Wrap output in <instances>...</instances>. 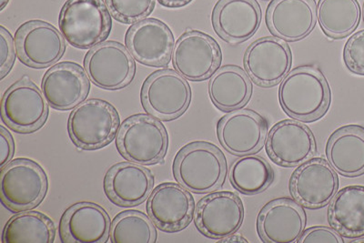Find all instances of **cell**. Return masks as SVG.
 Wrapping results in <instances>:
<instances>
[{
    "label": "cell",
    "mask_w": 364,
    "mask_h": 243,
    "mask_svg": "<svg viewBox=\"0 0 364 243\" xmlns=\"http://www.w3.org/2000/svg\"><path fill=\"white\" fill-rule=\"evenodd\" d=\"M267 151L276 163L294 167L313 156L316 144L306 126L295 121H284L277 123L269 131Z\"/></svg>",
    "instance_id": "ac0fdd59"
},
{
    "label": "cell",
    "mask_w": 364,
    "mask_h": 243,
    "mask_svg": "<svg viewBox=\"0 0 364 243\" xmlns=\"http://www.w3.org/2000/svg\"><path fill=\"white\" fill-rule=\"evenodd\" d=\"M117 147L127 160L139 165L164 161L168 135L161 123L151 117L136 115L126 119L117 137Z\"/></svg>",
    "instance_id": "277c9868"
},
{
    "label": "cell",
    "mask_w": 364,
    "mask_h": 243,
    "mask_svg": "<svg viewBox=\"0 0 364 243\" xmlns=\"http://www.w3.org/2000/svg\"><path fill=\"white\" fill-rule=\"evenodd\" d=\"M84 66L90 80L103 90L122 89L135 76V63L131 54L115 41L92 48L87 54Z\"/></svg>",
    "instance_id": "9c48e42d"
},
{
    "label": "cell",
    "mask_w": 364,
    "mask_h": 243,
    "mask_svg": "<svg viewBox=\"0 0 364 243\" xmlns=\"http://www.w3.org/2000/svg\"><path fill=\"white\" fill-rule=\"evenodd\" d=\"M48 102L43 92L28 77L12 85L3 96L1 115L9 128L31 134L47 121Z\"/></svg>",
    "instance_id": "ba28073f"
},
{
    "label": "cell",
    "mask_w": 364,
    "mask_h": 243,
    "mask_svg": "<svg viewBox=\"0 0 364 243\" xmlns=\"http://www.w3.org/2000/svg\"><path fill=\"white\" fill-rule=\"evenodd\" d=\"M151 171L134 162L114 165L107 173V195L119 206H136L147 199L154 187Z\"/></svg>",
    "instance_id": "cb8c5ba5"
},
{
    "label": "cell",
    "mask_w": 364,
    "mask_h": 243,
    "mask_svg": "<svg viewBox=\"0 0 364 243\" xmlns=\"http://www.w3.org/2000/svg\"><path fill=\"white\" fill-rule=\"evenodd\" d=\"M41 89L51 108L68 110L87 98L90 82L85 71L79 65L63 63L55 65L46 72Z\"/></svg>",
    "instance_id": "e0dca14e"
},
{
    "label": "cell",
    "mask_w": 364,
    "mask_h": 243,
    "mask_svg": "<svg viewBox=\"0 0 364 243\" xmlns=\"http://www.w3.org/2000/svg\"><path fill=\"white\" fill-rule=\"evenodd\" d=\"M173 171L178 183L185 189L195 193H210L225 180V158L215 146L193 142L178 152Z\"/></svg>",
    "instance_id": "3957f363"
},
{
    "label": "cell",
    "mask_w": 364,
    "mask_h": 243,
    "mask_svg": "<svg viewBox=\"0 0 364 243\" xmlns=\"http://www.w3.org/2000/svg\"><path fill=\"white\" fill-rule=\"evenodd\" d=\"M125 42L135 60L148 66H167L173 53L174 38L171 28L156 18L142 19L132 26Z\"/></svg>",
    "instance_id": "7c38bea8"
},
{
    "label": "cell",
    "mask_w": 364,
    "mask_h": 243,
    "mask_svg": "<svg viewBox=\"0 0 364 243\" xmlns=\"http://www.w3.org/2000/svg\"><path fill=\"white\" fill-rule=\"evenodd\" d=\"M279 99L289 116L311 122L326 112L331 94L326 80L320 71L302 67L284 77L279 87Z\"/></svg>",
    "instance_id": "6da1fadb"
},
{
    "label": "cell",
    "mask_w": 364,
    "mask_h": 243,
    "mask_svg": "<svg viewBox=\"0 0 364 243\" xmlns=\"http://www.w3.org/2000/svg\"><path fill=\"white\" fill-rule=\"evenodd\" d=\"M222 242H248L247 239L240 237L238 235H230L229 237H226L222 239Z\"/></svg>",
    "instance_id": "74e56055"
},
{
    "label": "cell",
    "mask_w": 364,
    "mask_h": 243,
    "mask_svg": "<svg viewBox=\"0 0 364 243\" xmlns=\"http://www.w3.org/2000/svg\"><path fill=\"white\" fill-rule=\"evenodd\" d=\"M243 218L245 210L240 198L234 193L222 191L200 200L195 223L207 237L223 239L238 231Z\"/></svg>",
    "instance_id": "4fadbf2b"
},
{
    "label": "cell",
    "mask_w": 364,
    "mask_h": 243,
    "mask_svg": "<svg viewBox=\"0 0 364 243\" xmlns=\"http://www.w3.org/2000/svg\"><path fill=\"white\" fill-rule=\"evenodd\" d=\"M344 63L352 72L364 75V29L354 34L344 48Z\"/></svg>",
    "instance_id": "d6a6232c"
},
{
    "label": "cell",
    "mask_w": 364,
    "mask_h": 243,
    "mask_svg": "<svg viewBox=\"0 0 364 243\" xmlns=\"http://www.w3.org/2000/svg\"><path fill=\"white\" fill-rule=\"evenodd\" d=\"M9 0H0V9L3 11L5 6L9 4Z\"/></svg>",
    "instance_id": "f35d334b"
},
{
    "label": "cell",
    "mask_w": 364,
    "mask_h": 243,
    "mask_svg": "<svg viewBox=\"0 0 364 243\" xmlns=\"http://www.w3.org/2000/svg\"><path fill=\"white\" fill-rule=\"evenodd\" d=\"M222 54L217 42L203 32H185L174 45L172 60L184 79L201 81L210 77L219 67Z\"/></svg>",
    "instance_id": "30bf717a"
},
{
    "label": "cell",
    "mask_w": 364,
    "mask_h": 243,
    "mask_svg": "<svg viewBox=\"0 0 364 243\" xmlns=\"http://www.w3.org/2000/svg\"><path fill=\"white\" fill-rule=\"evenodd\" d=\"M230 180L240 193L252 195L267 189L272 183L273 171L262 157L250 155L234 162Z\"/></svg>",
    "instance_id": "f546056e"
},
{
    "label": "cell",
    "mask_w": 364,
    "mask_h": 243,
    "mask_svg": "<svg viewBox=\"0 0 364 243\" xmlns=\"http://www.w3.org/2000/svg\"><path fill=\"white\" fill-rule=\"evenodd\" d=\"M141 99L151 115L171 121L186 112L191 99V87L176 71L159 70L143 84Z\"/></svg>",
    "instance_id": "52a82bcc"
},
{
    "label": "cell",
    "mask_w": 364,
    "mask_h": 243,
    "mask_svg": "<svg viewBox=\"0 0 364 243\" xmlns=\"http://www.w3.org/2000/svg\"><path fill=\"white\" fill-rule=\"evenodd\" d=\"M110 220L105 210L97 204L77 203L61 219L60 238L66 243H104L108 241Z\"/></svg>",
    "instance_id": "7402d4cb"
},
{
    "label": "cell",
    "mask_w": 364,
    "mask_h": 243,
    "mask_svg": "<svg viewBox=\"0 0 364 243\" xmlns=\"http://www.w3.org/2000/svg\"><path fill=\"white\" fill-rule=\"evenodd\" d=\"M306 216L294 200H272L259 213L258 230L265 242H297L304 232Z\"/></svg>",
    "instance_id": "ffe728a7"
},
{
    "label": "cell",
    "mask_w": 364,
    "mask_h": 243,
    "mask_svg": "<svg viewBox=\"0 0 364 243\" xmlns=\"http://www.w3.org/2000/svg\"><path fill=\"white\" fill-rule=\"evenodd\" d=\"M301 243H343V239L333 230L327 228V227H313V228L307 230L299 239Z\"/></svg>",
    "instance_id": "e575fe53"
},
{
    "label": "cell",
    "mask_w": 364,
    "mask_h": 243,
    "mask_svg": "<svg viewBox=\"0 0 364 243\" xmlns=\"http://www.w3.org/2000/svg\"><path fill=\"white\" fill-rule=\"evenodd\" d=\"M363 18H364V4H363Z\"/></svg>",
    "instance_id": "60d3db41"
},
{
    "label": "cell",
    "mask_w": 364,
    "mask_h": 243,
    "mask_svg": "<svg viewBox=\"0 0 364 243\" xmlns=\"http://www.w3.org/2000/svg\"><path fill=\"white\" fill-rule=\"evenodd\" d=\"M113 243H154L157 232L151 220L139 212H125L114 219L110 227Z\"/></svg>",
    "instance_id": "4dcf8cb0"
},
{
    "label": "cell",
    "mask_w": 364,
    "mask_h": 243,
    "mask_svg": "<svg viewBox=\"0 0 364 243\" xmlns=\"http://www.w3.org/2000/svg\"><path fill=\"white\" fill-rule=\"evenodd\" d=\"M209 93L213 104L222 110H234L245 105L252 95V84L245 71L224 67L211 77Z\"/></svg>",
    "instance_id": "4316f807"
},
{
    "label": "cell",
    "mask_w": 364,
    "mask_h": 243,
    "mask_svg": "<svg viewBox=\"0 0 364 243\" xmlns=\"http://www.w3.org/2000/svg\"><path fill=\"white\" fill-rule=\"evenodd\" d=\"M317 18L325 34L344 38L358 27L360 9L357 0H320Z\"/></svg>",
    "instance_id": "83f0119b"
},
{
    "label": "cell",
    "mask_w": 364,
    "mask_h": 243,
    "mask_svg": "<svg viewBox=\"0 0 364 243\" xmlns=\"http://www.w3.org/2000/svg\"><path fill=\"white\" fill-rule=\"evenodd\" d=\"M15 145L11 135L1 127V139H0V168H4L11 161L14 154Z\"/></svg>",
    "instance_id": "d590c367"
},
{
    "label": "cell",
    "mask_w": 364,
    "mask_h": 243,
    "mask_svg": "<svg viewBox=\"0 0 364 243\" xmlns=\"http://www.w3.org/2000/svg\"><path fill=\"white\" fill-rule=\"evenodd\" d=\"M353 242H364V239H356V241H353Z\"/></svg>",
    "instance_id": "ab89813d"
},
{
    "label": "cell",
    "mask_w": 364,
    "mask_h": 243,
    "mask_svg": "<svg viewBox=\"0 0 364 243\" xmlns=\"http://www.w3.org/2000/svg\"><path fill=\"white\" fill-rule=\"evenodd\" d=\"M119 125L118 112L109 103L90 99L73 109L68 119L71 141L82 150H97L109 144Z\"/></svg>",
    "instance_id": "5b68a950"
},
{
    "label": "cell",
    "mask_w": 364,
    "mask_h": 243,
    "mask_svg": "<svg viewBox=\"0 0 364 243\" xmlns=\"http://www.w3.org/2000/svg\"><path fill=\"white\" fill-rule=\"evenodd\" d=\"M316 19L314 0H274L267 12L269 31L287 41L306 38L315 27Z\"/></svg>",
    "instance_id": "603a6c76"
},
{
    "label": "cell",
    "mask_w": 364,
    "mask_h": 243,
    "mask_svg": "<svg viewBox=\"0 0 364 243\" xmlns=\"http://www.w3.org/2000/svg\"><path fill=\"white\" fill-rule=\"evenodd\" d=\"M329 219L331 225L346 237L364 235V186L341 190L331 203Z\"/></svg>",
    "instance_id": "484cf974"
},
{
    "label": "cell",
    "mask_w": 364,
    "mask_h": 243,
    "mask_svg": "<svg viewBox=\"0 0 364 243\" xmlns=\"http://www.w3.org/2000/svg\"><path fill=\"white\" fill-rule=\"evenodd\" d=\"M245 64L256 84L274 86L288 75L291 66V50L284 41L277 38H262L248 48Z\"/></svg>",
    "instance_id": "5bb4252c"
},
{
    "label": "cell",
    "mask_w": 364,
    "mask_h": 243,
    "mask_svg": "<svg viewBox=\"0 0 364 243\" xmlns=\"http://www.w3.org/2000/svg\"><path fill=\"white\" fill-rule=\"evenodd\" d=\"M326 154L338 173L346 177L364 173V129L347 126L338 129L328 142Z\"/></svg>",
    "instance_id": "d4e9b609"
},
{
    "label": "cell",
    "mask_w": 364,
    "mask_h": 243,
    "mask_svg": "<svg viewBox=\"0 0 364 243\" xmlns=\"http://www.w3.org/2000/svg\"><path fill=\"white\" fill-rule=\"evenodd\" d=\"M110 13L122 23L142 21L154 9L155 0H106Z\"/></svg>",
    "instance_id": "1f68e13d"
},
{
    "label": "cell",
    "mask_w": 364,
    "mask_h": 243,
    "mask_svg": "<svg viewBox=\"0 0 364 243\" xmlns=\"http://www.w3.org/2000/svg\"><path fill=\"white\" fill-rule=\"evenodd\" d=\"M338 186L336 171L321 158L305 162L295 171L291 180L295 199L309 208H318L329 203L336 196Z\"/></svg>",
    "instance_id": "2e32d148"
},
{
    "label": "cell",
    "mask_w": 364,
    "mask_h": 243,
    "mask_svg": "<svg viewBox=\"0 0 364 243\" xmlns=\"http://www.w3.org/2000/svg\"><path fill=\"white\" fill-rule=\"evenodd\" d=\"M147 210L152 222L161 231L178 232L193 219L194 200L184 187L166 183L152 191Z\"/></svg>",
    "instance_id": "9a60e30c"
},
{
    "label": "cell",
    "mask_w": 364,
    "mask_h": 243,
    "mask_svg": "<svg viewBox=\"0 0 364 243\" xmlns=\"http://www.w3.org/2000/svg\"><path fill=\"white\" fill-rule=\"evenodd\" d=\"M261 21V9L255 0H220L213 14L217 33L232 44L252 38Z\"/></svg>",
    "instance_id": "44dd1931"
},
{
    "label": "cell",
    "mask_w": 364,
    "mask_h": 243,
    "mask_svg": "<svg viewBox=\"0 0 364 243\" xmlns=\"http://www.w3.org/2000/svg\"><path fill=\"white\" fill-rule=\"evenodd\" d=\"M191 1V0H158L159 4L171 9L181 8V6L188 4Z\"/></svg>",
    "instance_id": "8d00e7d4"
},
{
    "label": "cell",
    "mask_w": 364,
    "mask_h": 243,
    "mask_svg": "<svg viewBox=\"0 0 364 243\" xmlns=\"http://www.w3.org/2000/svg\"><path fill=\"white\" fill-rule=\"evenodd\" d=\"M15 41L19 60L37 69L56 63L66 48L63 34L54 26L41 21L21 26L16 32Z\"/></svg>",
    "instance_id": "8fae6325"
},
{
    "label": "cell",
    "mask_w": 364,
    "mask_h": 243,
    "mask_svg": "<svg viewBox=\"0 0 364 243\" xmlns=\"http://www.w3.org/2000/svg\"><path fill=\"white\" fill-rule=\"evenodd\" d=\"M267 125L252 110H236L226 115L218 126V137L230 153L243 156L255 153L264 142Z\"/></svg>",
    "instance_id": "d6986e66"
},
{
    "label": "cell",
    "mask_w": 364,
    "mask_h": 243,
    "mask_svg": "<svg viewBox=\"0 0 364 243\" xmlns=\"http://www.w3.org/2000/svg\"><path fill=\"white\" fill-rule=\"evenodd\" d=\"M112 18L103 0H68L61 9L58 26L71 46L87 50L109 37Z\"/></svg>",
    "instance_id": "7a4b0ae2"
},
{
    "label": "cell",
    "mask_w": 364,
    "mask_h": 243,
    "mask_svg": "<svg viewBox=\"0 0 364 243\" xmlns=\"http://www.w3.org/2000/svg\"><path fill=\"white\" fill-rule=\"evenodd\" d=\"M47 190V176L34 161L18 158L2 168L0 193L2 202L11 212L35 208L44 199Z\"/></svg>",
    "instance_id": "8992f818"
},
{
    "label": "cell",
    "mask_w": 364,
    "mask_h": 243,
    "mask_svg": "<svg viewBox=\"0 0 364 243\" xmlns=\"http://www.w3.org/2000/svg\"><path fill=\"white\" fill-rule=\"evenodd\" d=\"M0 79L3 80L11 71L15 60L12 36L3 26L0 27Z\"/></svg>",
    "instance_id": "836d02e7"
},
{
    "label": "cell",
    "mask_w": 364,
    "mask_h": 243,
    "mask_svg": "<svg viewBox=\"0 0 364 243\" xmlns=\"http://www.w3.org/2000/svg\"><path fill=\"white\" fill-rule=\"evenodd\" d=\"M56 230L53 222L40 212H22L6 223L2 242L5 243H52Z\"/></svg>",
    "instance_id": "f1b7e54d"
}]
</instances>
